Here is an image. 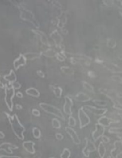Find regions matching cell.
<instances>
[{
    "instance_id": "46",
    "label": "cell",
    "mask_w": 122,
    "mask_h": 158,
    "mask_svg": "<svg viewBox=\"0 0 122 158\" xmlns=\"http://www.w3.org/2000/svg\"><path fill=\"white\" fill-rule=\"evenodd\" d=\"M5 138V134L2 131H0V139H3Z\"/></svg>"
},
{
    "instance_id": "48",
    "label": "cell",
    "mask_w": 122,
    "mask_h": 158,
    "mask_svg": "<svg viewBox=\"0 0 122 158\" xmlns=\"http://www.w3.org/2000/svg\"><path fill=\"white\" fill-rule=\"evenodd\" d=\"M5 86H5L3 83H2L1 82H0V88H5Z\"/></svg>"
},
{
    "instance_id": "26",
    "label": "cell",
    "mask_w": 122,
    "mask_h": 158,
    "mask_svg": "<svg viewBox=\"0 0 122 158\" xmlns=\"http://www.w3.org/2000/svg\"><path fill=\"white\" fill-rule=\"evenodd\" d=\"M110 134H122V127H111L109 129Z\"/></svg>"
},
{
    "instance_id": "14",
    "label": "cell",
    "mask_w": 122,
    "mask_h": 158,
    "mask_svg": "<svg viewBox=\"0 0 122 158\" xmlns=\"http://www.w3.org/2000/svg\"><path fill=\"white\" fill-rule=\"evenodd\" d=\"M117 121L112 120L111 118H109V117H101L98 119L97 120V123L101 126H103V127H109L111 123H116Z\"/></svg>"
},
{
    "instance_id": "2",
    "label": "cell",
    "mask_w": 122,
    "mask_h": 158,
    "mask_svg": "<svg viewBox=\"0 0 122 158\" xmlns=\"http://www.w3.org/2000/svg\"><path fill=\"white\" fill-rule=\"evenodd\" d=\"M40 106L43 111H45V112L49 113V114H53V115L56 116L57 117H59V118L62 119L63 120H65V117H64V115H63V112H62L59 108H57V106H53V105L48 104V103H40Z\"/></svg>"
},
{
    "instance_id": "31",
    "label": "cell",
    "mask_w": 122,
    "mask_h": 158,
    "mask_svg": "<svg viewBox=\"0 0 122 158\" xmlns=\"http://www.w3.org/2000/svg\"><path fill=\"white\" fill-rule=\"evenodd\" d=\"M56 58L60 62H63L66 60V56H65L63 52H57V55H56Z\"/></svg>"
},
{
    "instance_id": "10",
    "label": "cell",
    "mask_w": 122,
    "mask_h": 158,
    "mask_svg": "<svg viewBox=\"0 0 122 158\" xmlns=\"http://www.w3.org/2000/svg\"><path fill=\"white\" fill-rule=\"evenodd\" d=\"M66 132L67 133V134H69V136H70L71 139H72V140L74 141V143H75V144H80V137H78L77 132H76V131H74V130L73 129L72 127H66Z\"/></svg>"
},
{
    "instance_id": "17",
    "label": "cell",
    "mask_w": 122,
    "mask_h": 158,
    "mask_svg": "<svg viewBox=\"0 0 122 158\" xmlns=\"http://www.w3.org/2000/svg\"><path fill=\"white\" fill-rule=\"evenodd\" d=\"M4 79L6 80V81L10 83V84H12V83L16 82V80H17L16 74L15 73V72H14L12 69H11V70L9 71V74H6V75L4 76Z\"/></svg>"
},
{
    "instance_id": "50",
    "label": "cell",
    "mask_w": 122,
    "mask_h": 158,
    "mask_svg": "<svg viewBox=\"0 0 122 158\" xmlns=\"http://www.w3.org/2000/svg\"><path fill=\"white\" fill-rule=\"evenodd\" d=\"M120 117H121V118H122V114H120Z\"/></svg>"
},
{
    "instance_id": "6",
    "label": "cell",
    "mask_w": 122,
    "mask_h": 158,
    "mask_svg": "<svg viewBox=\"0 0 122 158\" xmlns=\"http://www.w3.org/2000/svg\"><path fill=\"white\" fill-rule=\"evenodd\" d=\"M104 132H105V127H103L101 126V125L97 123V124L95 125V130H94V132L92 133V137L94 141H97L100 137L103 136Z\"/></svg>"
},
{
    "instance_id": "21",
    "label": "cell",
    "mask_w": 122,
    "mask_h": 158,
    "mask_svg": "<svg viewBox=\"0 0 122 158\" xmlns=\"http://www.w3.org/2000/svg\"><path fill=\"white\" fill-rule=\"evenodd\" d=\"M97 152H98V154L100 158L104 157L105 153H106V148H105L104 144L102 141L100 142V143H99L98 148H97Z\"/></svg>"
},
{
    "instance_id": "52",
    "label": "cell",
    "mask_w": 122,
    "mask_h": 158,
    "mask_svg": "<svg viewBox=\"0 0 122 158\" xmlns=\"http://www.w3.org/2000/svg\"><path fill=\"white\" fill-rule=\"evenodd\" d=\"M121 15H122V12H121Z\"/></svg>"
},
{
    "instance_id": "28",
    "label": "cell",
    "mask_w": 122,
    "mask_h": 158,
    "mask_svg": "<svg viewBox=\"0 0 122 158\" xmlns=\"http://www.w3.org/2000/svg\"><path fill=\"white\" fill-rule=\"evenodd\" d=\"M70 154V151H69L68 148H64L63 152H62V154H60V158H69Z\"/></svg>"
},
{
    "instance_id": "49",
    "label": "cell",
    "mask_w": 122,
    "mask_h": 158,
    "mask_svg": "<svg viewBox=\"0 0 122 158\" xmlns=\"http://www.w3.org/2000/svg\"><path fill=\"white\" fill-rule=\"evenodd\" d=\"M120 140H121V141H122V137H120Z\"/></svg>"
},
{
    "instance_id": "53",
    "label": "cell",
    "mask_w": 122,
    "mask_h": 158,
    "mask_svg": "<svg viewBox=\"0 0 122 158\" xmlns=\"http://www.w3.org/2000/svg\"><path fill=\"white\" fill-rule=\"evenodd\" d=\"M0 82H1V81H0Z\"/></svg>"
},
{
    "instance_id": "15",
    "label": "cell",
    "mask_w": 122,
    "mask_h": 158,
    "mask_svg": "<svg viewBox=\"0 0 122 158\" xmlns=\"http://www.w3.org/2000/svg\"><path fill=\"white\" fill-rule=\"evenodd\" d=\"M50 37L52 38V40H53L54 43H55V45L57 46V47H60V46H61V43L63 39H62L61 35H60L57 30L53 31V32L50 34Z\"/></svg>"
},
{
    "instance_id": "24",
    "label": "cell",
    "mask_w": 122,
    "mask_h": 158,
    "mask_svg": "<svg viewBox=\"0 0 122 158\" xmlns=\"http://www.w3.org/2000/svg\"><path fill=\"white\" fill-rule=\"evenodd\" d=\"M57 52H56L54 49H46L45 52H43V55L46 56L47 57H53V56H56V55H57Z\"/></svg>"
},
{
    "instance_id": "11",
    "label": "cell",
    "mask_w": 122,
    "mask_h": 158,
    "mask_svg": "<svg viewBox=\"0 0 122 158\" xmlns=\"http://www.w3.org/2000/svg\"><path fill=\"white\" fill-rule=\"evenodd\" d=\"M18 148V147L15 146V145L12 144L10 143H3L2 144H0V151H3L6 153L7 154H12V149L15 150Z\"/></svg>"
},
{
    "instance_id": "36",
    "label": "cell",
    "mask_w": 122,
    "mask_h": 158,
    "mask_svg": "<svg viewBox=\"0 0 122 158\" xmlns=\"http://www.w3.org/2000/svg\"><path fill=\"white\" fill-rule=\"evenodd\" d=\"M111 79H112V80L117 82V83H122V78L119 77V76H113V77H111Z\"/></svg>"
},
{
    "instance_id": "51",
    "label": "cell",
    "mask_w": 122,
    "mask_h": 158,
    "mask_svg": "<svg viewBox=\"0 0 122 158\" xmlns=\"http://www.w3.org/2000/svg\"><path fill=\"white\" fill-rule=\"evenodd\" d=\"M49 158H55V157H49Z\"/></svg>"
},
{
    "instance_id": "19",
    "label": "cell",
    "mask_w": 122,
    "mask_h": 158,
    "mask_svg": "<svg viewBox=\"0 0 122 158\" xmlns=\"http://www.w3.org/2000/svg\"><path fill=\"white\" fill-rule=\"evenodd\" d=\"M75 99L77 100V101L86 102L90 100V97L87 94H84V93L83 92H80V93H78V94L75 96Z\"/></svg>"
},
{
    "instance_id": "32",
    "label": "cell",
    "mask_w": 122,
    "mask_h": 158,
    "mask_svg": "<svg viewBox=\"0 0 122 158\" xmlns=\"http://www.w3.org/2000/svg\"><path fill=\"white\" fill-rule=\"evenodd\" d=\"M68 124H69V127H74L76 125V120L73 117H69V119H68Z\"/></svg>"
},
{
    "instance_id": "27",
    "label": "cell",
    "mask_w": 122,
    "mask_h": 158,
    "mask_svg": "<svg viewBox=\"0 0 122 158\" xmlns=\"http://www.w3.org/2000/svg\"><path fill=\"white\" fill-rule=\"evenodd\" d=\"M52 126L55 129H60L61 128V123L60 121L57 118H54L52 120Z\"/></svg>"
},
{
    "instance_id": "29",
    "label": "cell",
    "mask_w": 122,
    "mask_h": 158,
    "mask_svg": "<svg viewBox=\"0 0 122 158\" xmlns=\"http://www.w3.org/2000/svg\"><path fill=\"white\" fill-rule=\"evenodd\" d=\"M32 135H33V137L36 139L40 138V137H41V131H40V130L39 128H33L32 129Z\"/></svg>"
},
{
    "instance_id": "3",
    "label": "cell",
    "mask_w": 122,
    "mask_h": 158,
    "mask_svg": "<svg viewBox=\"0 0 122 158\" xmlns=\"http://www.w3.org/2000/svg\"><path fill=\"white\" fill-rule=\"evenodd\" d=\"M15 95V89L11 86V85L10 86L6 85V86H5V102H6V104L9 111H12V109H13L12 99Z\"/></svg>"
},
{
    "instance_id": "38",
    "label": "cell",
    "mask_w": 122,
    "mask_h": 158,
    "mask_svg": "<svg viewBox=\"0 0 122 158\" xmlns=\"http://www.w3.org/2000/svg\"><path fill=\"white\" fill-rule=\"evenodd\" d=\"M114 107L115 108V109H117V110L122 111V104H120V103H115V104L114 105Z\"/></svg>"
},
{
    "instance_id": "47",
    "label": "cell",
    "mask_w": 122,
    "mask_h": 158,
    "mask_svg": "<svg viewBox=\"0 0 122 158\" xmlns=\"http://www.w3.org/2000/svg\"><path fill=\"white\" fill-rule=\"evenodd\" d=\"M15 108H16L17 110H21L22 109V106L19 104H16L15 105Z\"/></svg>"
},
{
    "instance_id": "39",
    "label": "cell",
    "mask_w": 122,
    "mask_h": 158,
    "mask_svg": "<svg viewBox=\"0 0 122 158\" xmlns=\"http://www.w3.org/2000/svg\"><path fill=\"white\" fill-rule=\"evenodd\" d=\"M56 138H57L58 140H62L63 138V134H60V133H57V134H56Z\"/></svg>"
},
{
    "instance_id": "40",
    "label": "cell",
    "mask_w": 122,
    "mask_h": 158,
    "mask_svg": "<svg viewBox=\"0 0 122 158\" xmlns=\"http://www.w3.org/2000/svg\"><path fill=\"white\" fill-rule=\"evenodd\" d=\"M102 142H104V143H108V142L110 141V139H109V137H107V136H102Z\"/></svg>"
},
{
    "instance_id": "30",
    "label": "cell",
    "mask_w": 122,
    "mask_h": 158,
    "mask_svg": "<svg viewBox=\"0 0 122 158\" xmlns=\"http://www.w3.org/2000/svg\"><path fill=\"white\" fill-rule=\"evenodd\" d=\"M83 88H84L86 91L90 93H94V87H93L90 84H89V83H86V82H83Z\"/></svg>"
},
{
    "instance_id": "12",
    "label": "cell",
    "mask_w": 122,
    "mask_h": 158,
    "mask_svg": "<svg viewBox=\"0 0 122 158\" xmlns=\"http://www.w3.org/2000/svg\"><path fill=\"white\" fill-rule=\"evenodd\" d=\"M86 146H85L84 149H83V153L84 154V156L86 157H89V154L91 152H94L96 150V147L94 145V143H93L90 140H88L87 139H86Z\"/></svg>"
},
{
    "instance_id": "5",
    "label": "cell",
    "mask_w": 122,
    "mask_h": 158,
    "mask_svg": "<svg viewBox=\"0 0 122 158\" xmlns=\"http://www.w3.org/2000/svg\"><path fill=\"white\" fill-rule=\"evenodd\" d=\"M78 119L80 122V128H83L90 123V119L85 112L83 108H80L78 111Z\"/></svg>"
},
{
    "instance_id": "8",
    "label": "cell",
    "mask_w": 122,
    "mask_h": 158,
    "mask_svg": "<svg viewBox=\"0 0 122 158\" xmlns=\"http://www.w3.org/2000/svg\"><path fill=\"white\" fill-rule=\"evenodd\" d=\"M73 100L70 97H65V103L63 105V112L67 115H72V106H73Z\"/></svg>"
},
{
    "instance_id": "25",
    "label": "cell",
    "mask_w": 122,
    "mask_h": 158,
    "mask_svg": "<svg viewBox=\"0 0 122 158\" xmlns=\"http://www.w3.org/2000/svg\"><path fill=\"white\" fill-rule=\"evenodd\" d=\"M61 71L63 73L68 74V75H73L74 74V70L69 66H62Z\"/></svg>"
},
{
    "instance_id": "16",
    "label": "cell",
    "mask_w": 122,
    "mask_h": 158,
    "mask_svg": "<svg viewBox=\"0 0 122 158\" xmlns=\"http://www.w3.org/2000/svg\"><path fill=\"white\" fill-rule=\"evenodd\" d=\"M34 146H35V143L32 141H25L23 143V147L24 150H26L30 154H34L36 153Z\"/></svg>"
},
{
    "instance_id": "9",
    "label": "cell",
    "mask_w": 122,
    "mask_h": 158,
    "mask_svg": "<svg viewBox=\"0 0 122 158\" xmlns=\"http://www.w3.org/2000/svg\"><path fill=\"white\" fill-rule=\"evenodd\" d=\"M114 148L111 151V154L114 158H117L119 154L122 153V141L121 140H117L114 143Z\"/></svg>"
},
{
    "instance_id": "45",
    "label": "cell",
    "mask_w": 122,
    "mask_h": 158,
    "mask_svg": "<svg viewBox=\"0 0 122 158\" xmlns=\"http://www.w3.org/2000/svg\"><path fill=\"white\" fill-rule=\"evenodd\" d=\"M88 73H89V76L90 77H96L95 75H94V73L92 72V71H90V72H88Z\"/></svg>"
},
{
    "instance_id": "20",
    "label": "cell",
    "mask_w": 122,
    "mask_h": 158,
    "mask_svg": "<svg viewBox=\"0 0 122 158\" xmlns=\"http://www.w3.org/2000/svg\"><path fill=\"white\" fill-rule=\"evenodd\" d=\"M26 94L31 96V97H40V92H39V90L38 89H35V88H33V87L28 88V89L26 90Z\"/></svg>"
},
{
    "instance_id": "37",
    "label": "cell",
    "mask_w": 122,
    "mask_h": 158,
    "mask_svg": "<svg viewBox=\"0 0 122 158\" xmlns=\"http://www.w3.org/2000/svg\"><path fill=\"white\" fill-rule=\"evenodd\" d=\"M32 115L34 116V117H40V112L37 109H33V110H32Z\"/></svg>"
},
{
    "instance_id": "34",
    "label": "cell",
    "mask_w": 122,
    "mask_h": 158,
    "mask_svg": "<svg viewBox=\"0 0 122 158\" xmlns=\"http://www.w3.org/2000/svg\"><path fill=\"white\" fill-rule=\"evenodd\" d=\"M107 46L111 48L114 47L116 46V42L113 39H109L107 41Z\"/></svg>"
},
{
    "instance_id": "13",
    "label": "cell",
    "mask_w": 122,
    "mask_h": 158,
    "mask_svg": "<svg viewBox=\"0 0 122 158\" xmlns=\"http://www.w3.org/2000/svg\"><path fill=\"white\" fill-rule=\"evenodd\" d=\"M26 64V59L25 58L24 55H23V54H20L19 56L14 60V62H13L14 69H18L19 68H20L21 66H25Z\"/></svg>"
},
{
    "instance_id": "7",
    "label": "cell",
    "mask_w": 122,
    "mask_h": 158,
    "mask_svg": "<svg viewBox=\"0 0 122 158\" xmlns=\"http://www.w3.org/2000/svg\"><path fill=\"white\" fill-rule=\"evenodd\" d=\"M83 109H85L86 110L89 111L91 114H94V115L97 116H102L107 112V109H103V108H97L95 106H85L84 107H83Z\"/></svg>"
},
{
    "instance_id": "1",
    "label": "cell",
    "mask_w": 122,
    "mask_h": 158,
    "mask_svg": "<svg viewBox=\"0 0 122 158\" xmlns=\"http://www.w3.org/2000/svg\"><path fill=\"white\" fill-rule=\"evenodd\" d=\"M8 119L10 123L11 127H12V131L15 134V135L18 137L19 140H23L24 139V132H25V127L21 123H20L18 117L16 114H14L13 116L8 115Z\"/></svg>"
},
{
    "instance_id": "22",
    "label": "cell",
    "mask_w": 122,
    "mask_h": 158,
    "mask_svg": "<svg viewBox=\"0 0 122 158\" xmlns=\"http://www.w3.org/2000/svg\"><path fill=\"white\" fill-rule=\"evenodd\" d=\"M51 89H52L54 95H55L57 98H60V97H61L62 93H63V89H62L61 87H60V86H51Z\"/></svg>"
},
{
    "instance_id": "41",
    "label": "cell",
    "mask_w": 122,
    "mask_h": 158,
    "mask_svg": "<svg viewBox=\"0 0 122 158\" xmlns=\"http://www.w3.org/2000/svg\"><path fill=\"white\" fill-rule=\"evenodd\" d=\"M0 158H22L18 156H9V155H2L0 156Z\"/></svg>"
},
{
    "instance_id": "35",
    "label": "cell",
    "mask_w": 122,
    "mask_h": 158,
    "mask_svg": "<svg viewBox=\"0 0 122 158\" xmlns=\"http://www.w3.org/2000/svg\"><path fill=\"white\" fill-rule=\"evenodd\" d=\"M11 86H12V88H13L14 89H19L21 88V84H20L19 83H18V82H15V83H12V84H10Z\"/></svg>"
},
{
    "instance_id": "18",
    "label": "cell",
    "mask_w": 122,
    "mask_h": 158,
    "mask_svg": "<svg viewBox=\"0 0 122 158\" xmlns=\"http://www.w3.org/2000/svg\"><path fill=\"white\" fill-rule=\"evenodd\" d=\"M33 31H34V32H35L36 34H37V35H38L40 37V40H41L42 43H43V44L46 45V46H50L49 40H48V37L46 36V35H45L43 32H40V31H39V30H33Z\"/></svg>"
},
{
    "instance_id": "42",
    "label": "cell",
    "mask_w": 122,
    "mask_h": 158,
    "mask_svg": "<svg viewBox=\"0 0 122 158\" xmlns=\"http://www.w3.org/2000/svg\"><path fill=\"white\" fill-rule=\"evenodd\" d=\"M36 73L38 74V76H39V77H42V78H43V77H45V75H44V73H43V71H42V70H37V71H36Z\"/></svg>"
},
{
    "instance_id": "33",
    "label": "cell",
    "mask_w": 122,
    "mask_h": 158,
    "mask_svg": "<svg viewBox=\"0 0 122 158\" xmlns=\"http://www.w3.org/2000/svg\"><path fill=\"white\" fill-rule=\"evenodd\" d=\"M94 103H95V104L98 105V106H106V105H107V102L106 101H103V100H94Z\"/></svg>"
},
{
    "instance_id": "4",
    "label": "cell",
    "mask_w": 122,
    "mask_h": 158,
    "mask_svg": "<svg viewBox=\"0 0 122 158\" xmlns=\"http://www.w3.org/2000/svg\"><path fill=\"white\" fill-rule=\"evenodd\" d=\"M20 17H21L23 19L26 20V21L29 22V23H32L33 26H35L36 27H39V23H37L36 19H35L33 14L29 10H26V9H21V13H20Z\"/></svg>"
},
{
    "instance_id": "23",
    "label": "cell",
    "mask_w": 122,
    "mask_h": 158,
    "mask_svg": "<svg viewBox=\"0 0 122 158\" xmlns=\"http://www.w3.org/2000/svg\"><path fill=\"white\" fill-rule=\"evenodd\" d=\"M25 58L26 59V60H35V59L40 58V53H36V52H28V53L24 54Z\"/></svg>"
},
{
    "instance_id": "44",
    "label": "cell",
    "mask_w": 122,
    "mask_h": 158,
    "mask_svg": "<svg viewBox=\"0 0 122 158\" xmlns=\"http://www.w3.org/2000/svg\"><path fill=\"white\" fill-rule=\"evenodd\" d=\"M103 3H104L105 5H107V6H112L113 5V1H111V2H107V1H104L103 2Z\"/></svg>"
},
{
    "instance_id": "43",
    "label": "cell",
    "mask_w": 122,
    "mask_h": 158,
    "mask_svg": "<svg viewBox=\"0 0 122 158\" xmlns=\"http://www.w3.org/2000/svg\"><path fill=\"white\" fill-rule=\"evenodd\" d=\"M15 96H16V97H18V98H23V94H22L21 92H17V93H15Z\"/></svg>"
}]
</instances>
